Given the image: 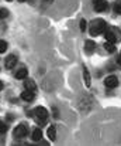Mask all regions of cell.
<instances>
[{"instance_id":"277c9868","label":"cell","mask_w":121,"mask_h":146,"mask_svg":"<svg viewBox=\"0 0 121 146\" xmlns=\"http://www.w3.org/2000/svg\"><path fill=\"white\" fill-rule=\"evenodd\" d=\"M104 84H106V87H107V88H116V87L118 85V80H117V77H116V75H110V77H107V78H106Z\"/></svg>"},{"instance_id":"44dd1931","label":"cell","mask_w":121,"mask_h":146,"mask_svg":"<svg viewBox=\"0 0 121 146\" xmlns=\"http://www.w3.org/2000/svg\"><path fill=\"white\" fill-rule=\"evenodd\" d=\"M4 131H6V125L0 121V132H4Z\"/></svg>"},{"instance_id":"3957f363","label":"cell","mask_w":121,"mask_h":146,"mask_svg":"<svg viewBox=\"0 0 121 146\" xmlns=\"http://www.w3.org/2000/svg\"><path fill=\"white\" fill-rule=\"evenodd\" d=\"M27 126L26 125H18L16 129H14V136L16 138H24V136H27Z\"/></svg>"},{"instance_id":"603a6c76","label":"cell","mask_w":121,"mask_h":146,"mask_svg":"<svg viewBox=\"0 0 121 146\" xmlns=\"http://www.w3.org/2000/svg\"><path fill=\"white\" fill-rule=\"evenodd\" d=\"M118 64L121 65V55H120V58H118Z\"/></svg>"},{"instance_id":"2e32d148","label":"cell","mask_w":121,"mask_h":146,"mask_svg":"<svg viewBox=\"0 0 121 146\" xmlns=\"http://www.w3.org/2000/svg\"><path fill=\"white\" fill-rule=\"evenodd\" d=\"M6 50H7V43H6L4 40H0V54L4 52Z\"/></svg>"},{"instance_id":"52a82bcc","label":"cell","mask_w":121,"mask_h":146,"mask_svg":"<svg viewBox=\"0 0 121 146\" xmlns=\"http://www.w3.org/2000/svg\"><path fill=\"white\" fill-rule=\"evenodd\" d=\"M21 98H23L24 101H27V102H31V101L34 99V91H30V90L24 91V92L21 94Z\"/></svg>"},{"instance_id":"5b68a950","label":"cell","mask_w":121,"mask_h":146,"mask_svg":"<svg viewBox=\"0 0 121 146\" xmlns=\"http://www.w3.org/2000/svg\"><path fill=\"white\" fill-rule=\"evenodd\" d=\"M93 3H94V10L96 11H104L109 7L106 0H93Z\"/></svg>"},{"instance_id":"9a60e30c","label":"cell","mask_w":121,"mask_h":146,"mask_svg":"<svg viewBox=\"0 0 121 146\" xmlns=\"http://www.w3.org/2000/svg\"><path fill=\"white\" fill-rule=\"evenodd\" d=\"M26 87H27V90L34 91V90H35V82H34L33 80H27V81H26Z\"/></svg>"},{"instance_id":"30bf717a","label":"cell","mask_w":121,"mask_h":146,"mask_svg":"<svg viewBox=\"0 0 121 146\" xmlns=\"http://www.w3.org/2000/svg\"><path fill=\"white\" fill-rule=\"evenodd\" d=\"M106 40L107 41H111V43H116V36L111 30H107L106 31Z\"/></svg>"},{"instance_id":"6da1fadb","label":"cell","mask_w":121,"mask_h":146,"mask_svg":"<svg viewBox=\"0 0 121 146\" xmlns=\"http://www.w3.org/2000/svg\"><path fill=\"white\" fill-rule=\"evenodd\" d=\"M104 30H106V21H104V20L97 19V20L92 21V24H90V34H92V36H99V34H101Z\"/></svg>"},{"instance_id":"5bb4252c","label":"cell","mask_w":121,"mask_h":146,"mask_svg":"<svg viewBox=\"0 0 121 146\" xmlns=\"http://www.w3.org/2000/svg\"><path fill=\"white\" fill-rule=\"evenodd\" d=\"M41 138H42V132H41L40 129H34V132H33V141H41Z\"/></svg>"},{"instance_id":"ba28073f","label":"cell","mask_w":121,"mask_h":146,"mask_svg":"<svg viewBox=\"0 0 121 146\" xmlns=\"http://www.w3.org/2000/svg\"><path fill=\"white\" fill-rule=\"evenodd\" d=\"M83 78H84L86 87H90V74H89V70L86 67H83Z\"/></svg>"},{"instance_id":"e0dca14e","label":"cell","mask_w":121,"mask_h":146,"mask_svg":"<svg viewBox=\"0 0 121 146\" xmlns=\"http://www.w3.org/2000/svg\"><path fill=\"white\" fill-rule=\"evenodd\" d=\"M7 14H9V11L7 10H0V19H4V17H7Z\"/></svg>"},{"instance_id":"9c48e42d","label":"cell","mask_w":121,"mask_h":146,"mask_svg":"<svg viewBox=\"0 0 121 146\" xmlns=\"http://www.w3.org/2000/svg\"><path fill=\"white\" fill-rule=\"evenodd\" d=\"M26 77H27V70L26 68H21V70H18L16 72V78L17 80H24Z\"/></svg>"},{"instance_id":"484cf974","label":"cell","mask_w":121,"mask_h":146,"mask_svg":"<svg viewBox=\"0 0 121 146\" xmlns=\"http://www.w3.org/2000/svg\"><path fill=\"white\" fill-rule=\"evenodd\" d=\"M120 55H121V54H120Z\"/></svg>"},{"instance_id":"4fadbf2b","label":"cell","mask_w":121,"mask_h":146,"mask_svg":"<svg viewBox=\"0 0 121 146\" xmlns=\"http://www.w3.org/2000/svg\"><path fill=\"white\" fill-rule=\"evenodd\" d=\"M104 48L107 50L109 52H116V46H114V43H111V41H107V43L104 44Z\"/></svg>"},{"instance_id":"ffe728a7","label":"cell","mask_w":121,"mask_h":146,"mask_svg":"<svg viewBox=\"0 0 121 146\" xmlns=\"http://www.w3.org/2000/svg\"><path fill=\"white\" fill-rule=\"evenodd\" d=\"M116 11H117L118 14H121V3H117V4H116Z\"/></svg>"},{"instance_id":"ac0fdd59","label":"cell","mask_w":121,"mask_h":146,"mask_svg":"<svg viewBox=\"0 0 121 146\" xmlns=\"http://www.w3.org/2000/svg\"><path fill=\"white\" fill-rule=\"evenodd\" d=\"M52 1H54V0H42V7H46V6H49Z\"/></svg>"},{"instance_id":"7402d4cb","label":"cell","mask_w":121,"mask_h":146,"mask_svg":"<svg viewBox=\"0 0 121 146\" xmlns=\"http://www.w3.org/2000/svg\"><path fill=\"white\" fill-rule=\"evenodd\" d=\"M1 90H3V82L0 81V91H1Z\"/></svg>"},{"instance_id":"d6986e66","label":"cell","mask_w":121,"mask_h":146,"mask_svg":"<svg viewBox=\"0 0 121 146\" xmlns=\"http://www.w3.org/2000/svg\"><path fill=\"white\" fill-rule=\"evenodd\" d=\"M80 30L82 31H86V20H82L80 21Z\"/></svg>"},{"instance_id":"7a4b0ae2","label":"cell","mask_w":121,"mask_h":146,"mask_svg":"<svg viewBox=\"0 0 121 146\" xmlns=\"http://www.w3.org/2000/svg\"><path fill=\"white\" fill-rule=\"evenodd\" d=\"M34 115L37 116V119H38L40 123H44L45 119L48 118V111H46L45 108H42V106H37V108L34 109Z\"/></svg>"},{"instance_id":"8992f818","label":"cell","mask_w":121,"mask_h":146,"mask_svg":"<svg viewBox=\"0 0 121 146\" xmlns=\"http://www.w3.org/2000/svg\"><path fill=\"white\" fill-rule=\"evenodd\" d=\"M16 64H17V57H16V55H13V54H11V55H9V57L6 58V61H4V65H6V68H7V70H11Z\"/></svg>"},{"instance_id":"d4e9b609","label":"cell","mask_w":121,"mask_h":146,"mask_svg":"<svg viewBox=\"0 0 121 146\" xmlns=\"http://www.w3.org/2000/svg\"><path fill=\"white\" fill-rule=\"evenodd\" d=\"M7 1H11V0H7Z\"/></svg>"},{"instance_id":"7c38bea8","label":"cell","mask_w":121,"mask_h":146,"mask_svg":"<svg viewBox=\"0 0 121 146\" xmlns=\"http://www.w3.org/2000/svg\"><path fill=\"white\" fill-rule=\"evenodd\" d=\"M84 48H86V51H93V50L96 48V43L92 41V40H87L86 44H84Z\"/></svg>"},{"instance_id":"cb8c5ba5","label":"cell","mask_w":121,"mask_h":146,"mask_svg":"<svg viewBox=\"0 0 121 146\" xmlns=\"http://www.w3.org/2000/svg\"><path fill=\"white\" fill-rule=\"evenodd\" d=\"M18 1H26V0H18Z\"/></svg>"},{"instance_id":"8fae6325","label":"cell","mask_w":121,"mask_h":146,"mask_svg":"<svg viewBox=\"0 0 121 146\" xmlns=\"http://www.w3.org/2000/svg\"><path fill=\"white\" fill-rule=\"evenodd\" d=\"M48 136H49V139L55 141V138H56V129H55V126H49L48 128Z\"/></svg>"}]
</instances>
